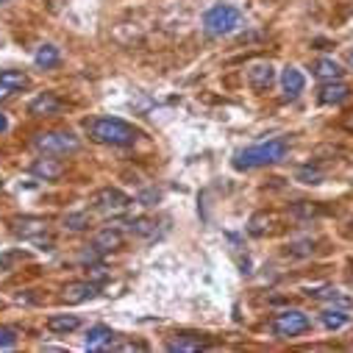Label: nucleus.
<instances>
[{"instance_id": "72a5a7b5", "label": "nucleus", "mask_w": 353, "mask_h": 353, "mask_svg": "<svg viewBox=\"0 0 353 353\" xmlns=\"http://www.w3.org/2000/svg\"><path fill=\"white\" fill-rule=\"evenodd\" d=\"M0 3H9V0H0Z\"/></svg>"}, {"instance_id": "1a4fd4ad", "label": "nucleus", "mask_w": 353, "mask_h": 353, "mask_svg": "<svg viewBox=\"0 0 353 353\" xmlns=\"http://www.w3.org/2000/svg\"><path fill=\"white\" fill-rule=\"evenodd\" d=\"M276 81V70L270 61H259V64H250L248 67V83H250V90L256 92H264V90H270Z\"/></svg>"}, {"instance_id": "473e14b6", "label": "nucleus", "mask_w": 353, "mask_h": 353, "mask_svg": "<svg viewBox=\"0 0 353 353\" xmlns=\"http://www.w3.org/2000/svg\"><path fill=\"white\" fill-rule=\"evenodd\" d=\"M345 59H347V64L353 67V50H347V56H345Z\"/></svg>"}, {"instance_id": "f8f14e48", "label": "nucleus", "mask_w": 353, "mask_h": 353, "mask_svg": "<svg viewBox=\"0 0 353 353\" xmlns=\"http://www.w3.org/2000/svg\"><path fill=\"white\" fill-rule=\"evenodd\" d=\"M31 175H37V179H42V181H56L64 175V164L59 159H48V153H45L42 159H37L31 164Z\"/></svg>"}, {"instance_id": "dca6fc26", "label": "nucleus", "mask_w": 353, "mask_h": 353, "mask_svg": "<svg viewBox=\"0 0 353 353\" xmlns=\"http://www.w3.org/2000/svg\"><path fill=\"white\" fill-rule=\"evenodd\" d=\"M123 245V231L120 228H103L98 236H95V242H92V248L98 250V253H112V250H117Z\"/></svg>"}, {"instance_id": "0eeeda50", "label": "nucleus", "mask_w": 353, "mask_h": 353, "mask_svg": "<svg viewBox=\"0 0 353 353\" xmlns=\"http://www.w3.org/2000/svg\"><path fill=\"white\" fill-rule=\"evenodd\" d=\"M98 295V281L86 279V281H70L64 290H61V301L64 303H83V301H92Z\"/></svg>"}, {"instance_id": "4468645a", "label": "nucleus", "mask_w": 353, "mask_h": 353, "mask_svg": "<svg viewBox=\"0 0 353 353\" xmlns=\"http://www.w3.org/2000/svg\"><path fill=\"white\" fill-rule=\"evenodd\" d=\"M59 112H61V101L53 92H42L39 98H34L28 103V114H34V117H50V114H59Z\"/></svg>"}, {"instance_id": "7ed1b4c3", "label": "nucleus", "mask_w": 353, "mask_h": 353, "mask_svg": "<svg viewBox=\"0 0 353 353\" xmlns=\"http://www.w3.org/2000/svg\"><path fill=\"white\" fill-rule=\"evenodd\" d=\"M239 26H242V14H239V9L228 6V3H217V6H212V9L203 14V34L212 37V39L228 37V34H234Z\"/></svg>"}, {"instance_id": "a878e982", "label": "nucleus", "mask_w": 353, "mask_h": 353, "mask_svg": "<svg viewBox=\"0 0 353 353\" xmlns=\"http://www.w3.org/2000/svg\"><path fill=\"white\" fill-rule=\"evenodd\" d=\"M270 225H273V217H270V214H256V217L250 220L248 231H250L253 236H264V234L270 231Z\"/></svg>"}, {"instance_id": "2eb2a0df", "label": "nucleus", "mask_w": 353, "mask_h": 353, "mask_svg": "<svg viewBox=\"0 0 353 353\" xmlns=\"http://www.w3.org/2000/svg\"><path fill=\"white\" fill-rule=\"evenodd\" d=\"M281 86H284V95L287 98H298L303 92V86H306V78L298 67H284L281 72Z\"/></svg>"}, {"instance_id": "f03ea898", "label": "nucleus", "mask_w": 353, "mask_h": 353, "mask_svg": "<svg viewBox=\"0 0 353 353\" xmlns=\"http://www.w3.org/2000/svg\"><path fill=\"white\" fill-rule=\"evenodd\" d=\"M290 150V142L287 139H268L261 145H253L242 153H236L234 159V167L236 170H253V167H268V164H276L287 156Z\"/></svg>"}, {"instance_id": "aec40b11", "label": "nucleus", "mask_w": 353, "mask_h": 353, "mask_svg": "<svg viewBox=\"0 0 353 353\" xmlns=\"http://www.w3.org/2000/svg\"><path fill=\"white\" fill-rule=\"evenodd\" d=\"M34 64H37L39 70H53V67H59V64H61L59 48H56V45H42V48L37 50V56H34Z\"/></svg>"}, {"instance_id": "7c9ffc66", "label": "nucleus", "mask_w": 353, "mask_h": 353, "mask_svg": "<svg viewBox=\"0 0 353 353\" xmlns=\"http://www.w3.org/2000/svg\"><path fill=\"white\" fill-rule=\"evenodd\" d=\"M148 345L145 342H125V345H117V350H145Z\"/></svg>"}, {"instance_id": "a211bd4d", "label": "nucleus", "mask_w": 353, "mask_h": 353, "mask_svg": "<svg viewBox=\"0 0 353 353\" xmlns=\"http://www.w3.org/2000/svg\"><path fill=\"white\" fill-rule=\"evenodd\" d=\"M75 328H81L78 314H53V317H48V331H53V334H72Z\"/></svg>"}, {"instance_id": "412c9836", "label": "nucleus", "mask_w": 353, "mask_h": 353, "mask_svg": "<svg viewBox=\"0 0 353 353\" xmlns=\"http://www.w3.org/2000/svg\"><path fill=\"white\" fill-rule=\"evenodd\" d=\"M125 225L134 236H142V239H153L159 234V223L150 220V217H137V220H128Z\"/></svg>"}, {"instance_id": "cd10ccee", "label": "nucleus", "mask_w": 353, "mask_h": 353, "mask_svg": "<svg viewBox=\"0 0 353 353\" xmlns=\"http://www.w3.org/2000/svg\"><path fill=\"white\" fill-rule=\"evenodd\" d=\"M17 345V334L12 328H0V347H14Z\"/></svg>"}, {"instance_id": "9d476101", "label": "nucleus", "mask_w": 353, "mask_h": 353, "mask_svg": "<svg viewBox=\"0 0 353 353\" xmlns=\"http://www.w3.org/2000/svg\"><path fill=\"white\" fill-rule=\"evenodd\" d=\"M114 339H117V334L109 325H92L86 331V347L90 350H112V347H117Z\"/></svg>"}, {"instance_id": "6ab92c4d", "label": "nucleus", "mask_w": 353, "mask_h": 353, "mask_svg": "<svg viewBox=\"0 0 353 353\" xmlns=\"http://www.w3.org/2000/svg\"><path fill=\"white\" fill-rule=\"evenodd\" d=\"M312 72L325 83V81H339L345 70H342L334 59H317V61H314V67H312Z\"/></svg>"}, {"instance_id": "20e7f679", "label": "nucleus", "mask_w": 353, "mask_h": 353, "mask_svg": "<svg viewBox=\"0 0 353 353\" xmlns=\"http://www.w3.org/2000/svg\"><path fill=\"white\" fill-rule=\"evenodd\" d=\"M34 148L48 156H70L81 150V139L72 131H42L34 137Z\"/></svg>"}, {"instance_id": "6e6552de", "label": "nucleus", "mask_w": 353, "mask_h": 353, "mask_svg": "<svg viewBox=\"0 0 353 353\" xmlns=\"http://www.w3.org/2000/svg\"><path fill=\"white\" fill-rule=\"evenodd\" d=\"M350 98V86L339 78V81H325L320 90H317V101L323 103V106H339V103H345Z\"/></svg>"}, {"instance_id": "c756f323", "label": "nucleus", "mask_w": 353, "mask_h": 353, "mask_svg": "<svg viewBox=\"0 0 353 353\" xmlns=\"http://www.w3.org/2000/svg\"><path fill=\"white\" fill-rule=\"evenodd\" d=\"M156 201H159V192H153V190H150V192H142V195H139V203H142V206H153Z\"/></svg>"}, {"instance_id": "4be33fe9", "label": "nucleus", "mask_w": 353, "mask_h": 353, "mask_svg": "<svg viewBox=\"0 0 353 353\" xmlns=\"http://www.w3.org/2000/svg\"><path fill=\"white\" fill-rule=\"evenodd\" d=\"M347 320H350V314H347L342 306L325 309V312L320 314V323H323L328 331H339V328H345V325H347Z\"/></svg>"}, {"instance_id": "ddd939ff", "label": "nucleus", "mask_w": 353, "mask_h": 353, "mask_svg": "<svg viewBox=\"0 0 353 353\" xmlns=\"http://www.w3.org/2000/svg\"><path fill=\"white\" fill-rule=\"evenodd\" d=\"M206 347H209V339H203L198 334H181L179 339L167 342V350H172V353H198V350H206Z\"/></svg>"}, {"instance_id": "5701e85b", "label": "nucleus", "mask_w": 353, "mask_h": 353, "mask_svg": "<svg viewBox=\"0 0 353 353\" xmlns=\"http://www.w3.org/2000/svg\"><path fill=\"white\" fill-rule=\"evenodd\" d=\"M314 301H328V303H334V306H342V309H347L350 306V298L347 295H342L339 290H334V287H323V290H314V292H309Z\"/></svg>"}, {"instance_id": "39448f33", "label": "nucleus", "mask_w": 353, "mask_h": 353, "mask_svg": "<svg viewBox=\"0 0 353 353\" xmlns=\"http://www.w3.org/2000/svg\"><path fill=\"white\" fill-rule=\"evenodd\" d=\"M309 328H312L309 314H303V312H298V309H287V312H279V314L273 317V334L281 336V339L306 334Z\"/></svg>"}, {"instance_id": "393cba45", "label": "nucleus", "mask_w": 353, "mask_h": 353, "mask_svg": "<svg viewBox=\"0 0 353 353\" xmlns=\"http://www.w3.org/2000/svg\"><path fill=\"white\" fill-rule=\"evenodd\" d=\"M90 225H92V217L86 212H75V214L64 217V228H70V231H86Z\"/></svg>"}, {"instance_id": "b1692460", "label": "nucleus", "mask_w": 353, "mask_h": 353, "mask_svg": "<svg viewBox=\"0 0 353 353\" xmlns=\"http://www.w3.org/2000/svg\"><path fill=\"white\" fill-rule=\"evenodd\" d=\"M28 253L26 250H3L0 253V273H12L20 261H26Z\"/></svg>"}, {"instance_id": "2f4dec72", "label": "nucleus", "mask_w": 353, "mask_h": 353, "mask_svg": "<svg viewBox=\"0 0 353 353\" xmlns=\"http://www.w3.org/2000/svg\"><path fill=\"white\" fill-rule=\"evenodd\" d=\"M9 128V120H6V114H0V134H3Z\"/></svg>"}, {"instance_id": "bb28decb", "label": "nucleus", "mask_w": 353, "mask_h": 353, "mask_svg": "<svg viewBox=\"0 0 353 353\" xmlns=\"http://www.w3.org/2000/svg\"><path fill=\"white\" fill-rule=\"evenodd\" d=\"M298 179H301L303 184H320V181H323V172H320V170H301Z\"/></svg>"}, {"instance_id": "9b49d317", "label": "nucleus", "mask_w": 353, "mask_h": 353, "mask_svg": "<svg viewBox=\"0 0 353 353\" xmlns=\"http://www.w3.org/2000/svg\"><path fill=\"white\" fill-rule=\"evenodd\" d=\"M26 86H28V75L23 70H6V72H0V101L12 98L14 92L26 90Z\"/></svg>"}, {"instance_id": "423d86ee", "label": "nucleus", "mask_w": 353, "mask_h": 353, "mask_svg": "<svg viewBox=\"0 0 353 353\" xmlns=\"http://www.w3.org/2000/svg\"><path fill=\"white\" fill-rule=\"evenodd\" d=\"M90 203H92V209H95V212H101V214H106V217H117V214L128 212L134 201H131V198H128L125 192H120V190H112V187H106V190L95 192Z\"/></svg>"}, {"instance_id": "c85d7f7f", "label": "nucleus", "mask_w": 353, "mask_h": 353, "mask_svg": "<svg viewBox=\"0 0 353 353\" xmlns=\"http://www.w3.org/2000/svg\"><path fill=\"white\" fill-rule=\"evenodd\" d=\"M90 279L101 284V281H106V279H109V270L103 268V264H90Z\"/></svg>"}, {"instance_id": "f3484780", "label": "nucleus", "mask_w": 353, "mask_h": 353, "mask_svg": "<svg viewBox=\"0 0 353 353\" xmlns=\"http://www.w3.org/2000/svg\"><path fill=\"white\" fill-rule=\"evenodd\" d=\"M42 231H45V220H39V217H23V220H14V234L23 236V239H39Z\"/></svg>"}, {"instance_id": "f257e3e1", "label": "nucleus", "mask_w": 353, "mask_h": 353, "mask_svg": "<svg viewBox=\"0 0 353 353\" xmlns=\"http://www.w3.org/2000/svg\"><path fill=\"white\" fill-rule=\"evenodd\" d=\"M90 131V139L98 142V145H114V148H123V145H134L139 139V131L134 125H128L125 120L120 117H98L86 125Z\"/></svg>"}]
</instances>
